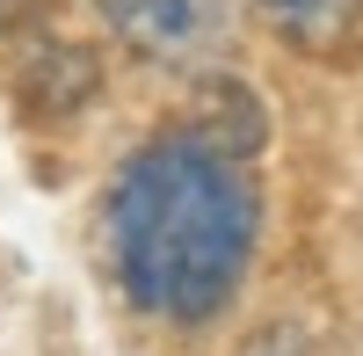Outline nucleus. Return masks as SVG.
<instances>
[{"label":"nucleus","mask_w":363,"mask_h":356,"mask_svg":"<svg viewBox=\"0 0 363 356\" xmlns=\"http://www.w3.org/2000/svg\"><path fill=\"white\" fill-rule=\"evenodd\" d=\"M102 233H109V269L138 313L211 320L255 262L262 196L240 145L189 124L124 160Z\"/></svg>","instance_id":"obj_1"},{"label":"nucleus","mask_w":363,"mask_h":356,"mask_svg":"<svg viewBox=\"0 0 363 356\" xmlns=\"http://www.w3.org/2000/svg\"><path fill=\"white\" fill-rule=\"evenodd\" d=\"M87 8L160 66H196L233 44V0H87Z\"/></svg>","instance_id":"obj_2"},{"label":"nucleus","mask_w":363,"mask_h":356,"mask_svg":"<svg viewBox=\"0 0 363 356\" xmlns=\"http://www.w3.org/2000/svg\"><path fill=\"white\" fill-rule=\"evenodd\" d=\"M255 15L306 58H342L363 37V0H255Z\"/></svg>","instance_id":"obj_3"},{"label":"nucleus","mask_w":363,"mask_h":356,"mask_svg":"<svg viewBox=\"0 0 363 356\" xmlns=\"http://www.w3.org/2000/svg\"><path fill=\"white\" fill-rule=\"evenodd\" d=\"M15 15H22V0H0V29H8V22H15Z\"/></svg>","instance_id":"obj_4"}]
</instances>
